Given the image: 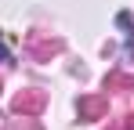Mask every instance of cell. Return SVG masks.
I'll list each match as a JSON object with an SVG mask.
<instances>
[{
	"mask_svg": "<svg viewBox=\"0 0 134 130\" xmlns=\"http://www.w3.org/2000/svg\"><path fill=\"white\" fill-rule=\"evenodd\" d=\"M112 87H131V90H134V76L112 72V76H105V90H112Z\"/></svg>",
	"mask_w": 134,
	"mask_h": 130,
	"instance_id": "obj_4",
	"label": "cell"
},
{
	"mask_svg": "<svg viewBox=\"0 0 134 130\" xmlns=\"http://www.w3.org/2000/svg\"><path fill=\"white\" fill-rule=\"evenodd\" d=\"M58 51H62L58 40H33V54H40V58H51V54H58Z\"/></svg>",
	"mask_w": 134,
	"mask_h": 130,
	"instance_id": "obj_3",
	"label": "cell"
},
{
	"mask_svg": "<svg viewBox=\"0 0 134 130\" xmlns=\"http://www.w3.org/2000/svg\"><path fill=\"white\" fill-rule=\"evenodd\" d=\"M44 90H22V94H18V98H15V112H18V116H36V112H40V108H44Z\"/></svg>",
	"mask_w": 134,
	"mask_h": 130,
	"instance_id": "obj_1",
	"label": "cell"
},
{
	"mask_svg": "<svg viewBox=\"0 0 134 130\" xmlns=\"http://www.w3.org/2000/svg\"><path fill=\"white\" fill-rule=\"evenodd\" d=\"M0 62H7V47L4 43H0Z\"/></svg>",
	"mask_w": 134,
	"mask_h": 130,
	"instance_id": "obj_5",
	"label": "cell"
},
{
	"mask_svg": "<svg viewBox=\"0 0 134 130\" xmlns=\"http://www.w3.org/2000/svg\"><path fill=\"white\" fill-rule=\"evenodd\" d=\"M76 108H80V119L91 123V119H102V116L109 112V101H105V98H80Z\"/></svg>",
	"mask_w": 134,
	"mask_h": 130,
	"instance_id": "obj_2",
	"label": "cell"
}]
</instances>
